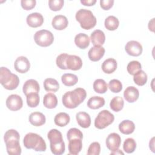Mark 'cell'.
<instances>
[{
  "label": "cell",
  "mask_w": 155,
  "mask_h": 155,
  "mask_svg": "<svg viewBox=\"0 0 155 155\" xmlns=\"http://www.w3.org/2000/svg\"><path fill=\"white\" fill-rule=\"evenodd\" d=\"M40 87L39 83L33 79L26 81L22 87L23 93L25 96H27L28 94L31 93H38Z\"/></svg>",
  "instance_id": "cell-15"
},
{
  "label": "cell",
  "mask_w": 155,
  "mask_h": 155,
  "mask_svg": "<svg viewBox=\"0 0 155 155\" xmlns=\"http://www.w3.org/2000/svg\"><path fill=\"white\" fill-rule=\"evenodd\" d=\"M76 45L81 49H85L90 45V38L85 33H80L76 35L74 38Z\"/></svg>",
  "instance_id": "cell-23"
},
{
  "label": "cell",
  "mask_w": 155,
  "mask_h": 155,
  "mask_svg": "<svg viewBox=\"0 0 155 155\" xmlns=\"http://www.w3.org/2000/svg\"><path fill=\"white\" fill-rule=\"evenodd\" d=\"M70 120L69 115L64 112H61L58 113L54 119L55 124L59 127H62L67 125Z\"/></svg>",
  "instance_id": "cell-28"
},
{
  "label": "cell",
  "mask_w": 155,
  "mask_h": 155,
  "mask_svg": "<svg viewBox=\"0 0 155 155\" xmlns=\"http://www.w3.org/2000/svg\"><path fill=\"white\" fill-rule=\"evenodd\" d=\"M64 4V0H50L48 1L49 8L54 12L60 10L62 8Z\"/></svg>",
  "instance_id": "cell-41"
},
{
  "label": "cell",
  "mask_w": 155,
  "mask_h": 155,
  "mask_svg": "<svg viewBox=\"0 0 155 155\" xmlns=\"http://www.w3.org/2000/svg\"><path fill=\"white\" fill-rule=\"evenodd\" d=\"M114 4L113 0H101L100 1V5L101 7L105 10H108L111 8Z\"/></svg>",
  "instance_id": "cell-44"
},
{
  "label": "cell",
  "mask_w": 155,
  "mask_h": 155,
  "mask_svg": "<svg viewBox=\"0 0 155 155\" xmlns=\"http://www.w3.org/2000/svg\"><path fill=\"white\" fill-rule=\"evenodd\" d=\"M142 65L137 61H132L128 63L127 67V70L128 73L131 75H134L138 71L140 70Z\"/></svg>",
  "instance_id": "cell-37"
},
{
  "label": "cell",
  "mask_w": 155,
  "mask_h": 155,
  "mask_svg": "<svg viewBox=\"0 0 155 155\" xmlns=\"http://www.w3.org/2000/svg\"><path fill=\"white\" fill-rule=\"evenodd\" d=\"M0 82L5 89L13 90L18 87L19 79L16 74L12 73L7 67H1L0 68Z\"/></svg>",
  "instance_id": "cell-5"
},
{
  "label": "cell",
  "mask_w": 155,
  "mask_h": 155,
  "mask_svg": "<svg viewBox=\"0 0 155 155\" xmlns=\"http://www.w3.org/2000/svg\"><path fill=\"white\" fill-rule=\"evenodd\" d=\"M154 18H153L148 23V28L151 31H154Z\"/></svg>",
  "instance_id": "cell-46"
},
{
  "label": "cell",
  "mask_w": 155,
  "mask_h": 155,
  "mask_svg": "<svg viewBox=\"0 0 155 155\" xmlns=\"http://www.w3.org/2000/svg\"><path fill=\"white\" fill-rule=\"evenodd\" d=\"M67 137L68 140L74 138H79L82 139L83 134L79 129L76 128H71L67 131Z\"/></svg>",
  "instance_id": "cell-39"
},
{
  "label": "cell",
  "mask_w": 155,
  "mask_h": 155,
  "mask_svg": "<svg viewBox=\"0 0 155 155\" xmlns=\"http://www.w3.org/2000/svg\"><path fill=\"white\" fill-rule=\"evenodd\" d=\"M34 40L36 44L41 47H48L54 41L52 33L47 30H41L36 31L34 35Z\"/></svg>",
  "instance_id": "cell-8"
},
{
  "label": "cell",
  "mask_w": 155,
  "mask_h": 155,
  "mask_svg": "<svg viewBox=\"0 0 155 155\" xmlns=\"http://www.w3.org/2000/svg\"><path fill=\"white\" fill-rule=\"evenodd\" d=\"M26 21L30 27L36 28L42 25L44 22V18L41 13L35 12L30 13L27 16Z\"/></svg>",
  "instance_id": "cell-14"
},
{
  "label": "cell",
  "mask_w": 155,
  "mask_h": 155,
  "mask_svg": "<svg viewBox=\"0 0 155 155\" xmlns=\"http://www.w3.org/2000/svg\"><path fill=\"white\" fill-rule=\"evenodd\" d=\"M76 118L78 125L84 128H87L90 126L91 117L90 115L84 111H81L76 114Z\"/></svg>",
  "instance_id": "cell-22"
},
{
  "label": "cell",
  "mask_w": 155,
  "mask_h": 155,
  "mask_svg": "<svg viewBox=\"0 0 155 155\" xmlns=\"http://www.w3.org/2000/svg\"><path fill=\"white\" fill-rule=\"evenodd\" d=\"M124 105V101L122 97L115 96L110 101V106L112 110L115 112H118L120 111Z\"/></svg>",
  "instance_id": "cell-33"
},
{
  "label": "cell",
  "mask_w": 155,
  "mask_h": 155,
  "mask_svg": "<svg viewBox=\"0 0 155 155\" xmlns=\"http://www.w3.org/2000/svg\"><path fill=\"white\" fill-rule=\"evenodd\" d=\"M15 69L20 73L27 72L30 67V63L28 59L25 56H19L16 58L14 63Z\"/></svg>",
  "instance_id": "cell-12"
},
{
  "label": "cell",
  "mask_w": 155,
  "mask_h": 155,
  "mask_svg": "<svg viewBox=\"0 0 155 155\" xmlns=\"http://www.w3.org/2000/svg\"><path fill=\"white\" fill-rule=\"evenodd\" d=\"M51 24L54 29L57 30H62L68 26V21L66 16L62 15H58L53 18Z\"/></svg>",
  "instance_id": "cell-17"
},
{
  "label": "cell",
  "mask_w": 155,
  "mask_h": 155,
  "mask_svg": "<svg viewBox=\"0 0 155 155\" xmlns=\"http://www.w3.org/2000/svg\"><path fill=\"white\" fill-rule=\"evenodd\" d=\"M62 82L67 87L73 86L78 81V76L71 73H65L61 76Z\"/></svg>",
  "instance_id": "cell-31"
},
{
  "label": "cell",
  "mask_w": 155,
  "mask_h": 155,
  "mask_svg": "<svg viewBox=\"0 0 155 155\" xmlns=\"http://www.w3.org/2000/svg\"><path fill=\"white\" fill-rule=\"evenodd\" d=\"M90 39L94 46H101L105 42V36L102 30H96L92 32Z\"/></svg>",
  "instance_id": "cell-21"
},
{
  "label": "cell",
  "mask_w": 155,
  "mask_h": 155,
  "mask_svg": "<svg viewBox=\"0 0 155 155\" xmlns=\"http://www.w3.org/2000/svg\"><path fill=\"white\" fill-rule=\"evenodd\" d=\"M81 4L85 6H92L96 2V0H81Z\"/></svg>",
  "instance_id": "cell-45"
},
{
  "label": "cell",
  "mask_w": 155,
  "mask_h": 155,
  "mask_svg": "<svg viewBox=\"0 0 155 155\" xmlns=\"http://www.w3.org/2000/svg\"><path fill=\"white\" fill-rule=\"evenodd\" d=\"M19 134L14 130H7L4 136V140L6 145L7 151L10 155H19L21 154V147L19 144Z\"/></svg>",
  "instance_id": "cell-2"
},
{
  "label": "cell",
  "mask_w": 155,
  "mask_h": 155,
  "mask_svg": "<svg viewBox=\"0 0 155 155\" xmlns=\"http://www.w3.org/2000/svg\"><path fill=\"white\" fill-rule=\"evenodd\" d=\"M65 65L67 69L76 71L81 68L82 61L79 56L68 54L65 61Z\"/></svg>",
  "instance_id": "cell-13"
},
{
  "label": "cell",
  "mask_w": 155,
  "mask_h": 155,
  "mask_svg": "<svg viewBox=\"0 0 155 155\" xmlns=\"http://www.w3.org/2000/svg\"><path fill=\"white\" fill-rule=\"evenodd\" d=\"M136 148V142L133 138H127L124 142L123 149L127 153H133Z\"/></svg>",
  "instance_id": "cell-36"
},
{
  "label": "cell",
  "mask_w": 155,
  "mask_h": 155,
  "mask_svg": "<svg viewBox=\"0 0 155 155\" xmlns=\"http://www.w3.org/2000/svg\"><path fill=\"white\" fill-rule=\"evenodd\" d=\"M81 139L74 138L68 140V151L69 154L76 155L79 153L82 148V142Z\"/></svg>",
  "instance_id": "cell-19"
},
{
  "label": "cell",
  "mask_w": 155,
  "mask_h": 155,
  "mask_svg": "<svg viewBox=\"0 0 155 155\" xmlns=\"http://www.w3.org/2000/svg\"><path fill=\"white\" fill-rule=\"evenodd\" d=\"M68 54L67 53H62L59 54L56 60V63L57 66L62 69V70H67L66 65H65V61L68 57Z\"/></svg>",
  "instance_id": "cell-42"
},
{
  "label": "cell",
  "mask_w": 155,
  "mask_h": 155,
  "mask_svg": "<svg viewBox=\"0 0 155 155\" xmlns=\"http://www.w3.org/2000/svg\"><path fill=\"white\" fill-rule=\"evenodd\" d=\"M30 124L35 127H39L44 125L45 123L46 119L44 114L41 112H33L28 117Z\"/></svg>",
  "instance_id": "cell-20"
},
{
  "label": "cell",
  "mask_w": 155,
  "mask_h": 155,
  "mask_svg": "<svg viewBox=\"0 0 155 155\" xmlns=\"http://www.w3.org/2000/svg\"><path fill=\"white\" fill-rule=\"evenodd\" d=\"M105 48L102 46H94L91 47L88 53L89 59L93 62L99 61L105 54Z\"/></svg>",
  "instance_id": "cell-16"
},
{
  "label": "cell",
  "mask_w": 155,
  "mask_h": 155,
  "mask_svg": "<svg viewBox=\"0 0 155 155\" xmlns=\"http://www.w3.org/2000/svg\"><path fill=\"white\" fill-rule=\"evenodd\" d=\"M43 104L47 108H54L58 104V99L56 96L52 93H47L44 96Z\"/></svg>",
  "instance_id": "cell-25"
},
{
  "label": "cell",
  "mask_w": 155,
  "mask_h": 155,
  "mask_svg": "<svg viewBox=\"0 0 155 155\" xmlns=\"http://www.w3.org/2000/svg\"><path fill=\"white\" fill-rule=\"evenodd\" d=\"M106 146L111 151H114L119 149L120 143V136L116 133H110L106 139Z\"/></svg>",
  "instance_id": "cell-11"
},
{
  "label": "cell",
  "mask_w": 155,
  "mask_h": 155,
  "mask_svg": "<svg viewBox=\"0 0 155 155\" xmlns=\"http://www.w3.org/2000/svg\"><path fill=\"white\" fill-rule=\"evenodd\" d=\"M105 105V99L104 97L101 96H93L91 97L88 102H87V106L93 110L99 109L101 107H103Z\"/></svg>",
  "instance_id": "cell-27"
},
{
  "label": "cell",
  "mask_w": 155,
  "mask_h": 155,
  "mask_svg": "<svg viewBox=\"0 0 155 155\" xmlns=\"http://www.w3.org/2000/svg\"><path fill=\"white\" fill-rule=\"evenodd\" d=\"M135 129L134 122L130 120H124L119 125V131L124 134H130L133 133Z\"/></svg>",
  "instance_id": "cell-26"
},
{
  "label": "cell",
  "mask_w": 155,
  "mask_h": 155,
  "mask_svg": "<svg viewBox=\"0 0 155 155\" xmlns=\"http://www.w3.org/2000/svg\"><path fill=\"white\" fill-rule=\"evenodd\" d=\"M24 147L27 149H33L36 151H45L46 143L39 134L34 133H27L23 139Z\"/></svg>",
  "instance_id": "cell-4"
},
{
  "label": "cell",
  "mask_w": 155,
  "mask_h": 155,
  "mask_svg": "<svg viewBox=\"0 0 155 155\" xmlns=\"http://www.w3.org/2000/svg\"><path fill=\"white\" fill-rule=\"evenodd\" d=\"M76 19L81 25V27L85 30H90L93 28L97 22L96 17L91 11L87 9H80L76 13Z\"/></svg>",
  "instance_id": "cell-6"
},
{
  "label": "cell",
  "mask_w": 155,
  "mask_h": 155,
  "mask_svg": "<svg viewBox=\"0 0 155 155\" xmlns=\"http://www.w3.org/2000/svg\"><path fill=\"white\" fill-rule=\"evenodd\" d=\"M154 137H153L151 139V140L150 141V143H149L150 148H151V150H152L153 152H154Z\"/></svg>",
  "instance_id": "cell-47"
},
{
  "label": "cell",
  "mask_w": 155,
  "mask_h": 155,
  "mask_svg": "<svg viewBox=\"0 0 155 155\" xmlns=\"http://www.w3.org/2000/svg\"><path fill=\"white\" fill-rule=\"evenodd\" d=\"M125 50L128 54L132 56H139L142 53V45L136 41H128L125 46Z\"/></svg>",
  "instance_id": "cell-10"
},
{
  "label": "cell",
  "mask_w": 155,
  "mask_h": 155,
  "mask_svg": "<svg viewBox=\"0 0 155 155\" xmlns=\"http://www.w3.org/2000/svg\"><path fill=\"white\" fill-rule=\"evenodd\" d=\"M36 1L35 0H22L21 4L22 7L26 10H30L33 8L36 5Z\"/></svg>",
  "instance_id": "cell-43"
},
{
  "label": "cell",
  "mask_w": 155,
  "mask_h": 155,
  "mask_svg": "<svg viewBox=\"0 0 155 155\" xmlns=\"http://www.w3.org/2000/svg\"><path fill=\"white\" fill-rule=\"evenodd\" d=\"M101 152V145L99 142H94L91 143L87 151L88 155H99Z\"/></svg>",
  "instance_id": "cell-40"
},
{
  "label": "cell",
  "mask_w": 155,
  "mask_h": 155,
  "mask_svg": "<svg viewBox=\"0 0 155 155\" xmlns=\"http://www.w3.org/2000/svg\"><path fill=\"white\" fill-rule=\"evenodd\" d=\"M23 105L21 97L18 94H11L6 99V106L11 111H18Z\"/></svg>",
  "instance_id": "cell-9"
},
{
  "label": "cell",
  "mask_w": 155,
  "mask_h": 155,
  "mask_svg": "<svg viewBox=\"0 0 155 155\" xmlns=\"http://www.w3.org/2000/svg\"><path fill=\"white\" fill-rule=\"evenodd\" d=\"M94 90L100 94H104L107 92L108 90V85L106 82L102 79H97L94 81L93 85Z\"/></svg>",
  "instance_id": "cell-32"
},
{
  "label": "cell",
  "mask_w": 155,
  "mask_h": 155,
  "mask_svg": "<svg viewBox=\"0 0 155 155\" xmlns=\"http://www.w3.org/2000/svg\"><path fill=\"white\" fill-rule=\"evenodd\" d=\"M104 25L108 30L114 31L118 28L119 21L116 17L114 16H109L105 19Z\"/></svg>",
  "instance_id": "cell-30"
},
{
  "label": "cell",
  "mask_w": 155,
  "mask_h": 155,
  "mask_svg": "<svg viewBox=\"0 0 155 155\" xmlns=\"http://www.w3.org/2000/svg\"><path fill=\"white\" fill-rule=\"evenodd\" d=\"M139 96V90L134 86L128 87L124 92V97L125 99L130 103H133L137 101Z\"/></svg>",
  "instance_id": "cell-18"
},
{
  "label": "cell",
  "mask_w": 155,
  "mask_h": 155,
  "mask_svg": "<svg viewBox=\"0 0 155 155\" xmlns=\"http://www.w3.org/2000/svg\"><path fill=\"white\" fill-rule=\"evenodd\" d=\"M87 92L82 88H77L73 91L66 92L62 96V102L64 107L73 109L76 108L86 98Z\"/></svg>",
  "instance_id": "cell-1"
},
{
  "label": "cell",
  "mask_w": 155,
  "mask_h": 155,
  "mask_svg": "<svg viewBox=\"0 0 155 155\" xmlns=\"http://www.w3.org/2000/svg\"><path fill=\"white\" fill-rule=\"evenodd\" d=\"M117 67V64L116 61L113 58H108L103 62L102 70L107 74H111L116 70Z\"/></svg>",
  "instance_id": "cell-24"
},
{
  "label": "cell",
  "mask_w": 155,
  "mask_h": 155,
  "mask_svg": "<svg viewBox=\"0 0 155 155\" xmlns=\"http://www.w3.org/2000/svg\"><path fill=\"white\" fill-rule=\"evenodd\" d=\"M114 115L108 110H104L100 111L94 120V126L98 129H104L113 122Z\"/></svg>",
  "instance_id": "cell-7"
},
{
  "label": "cell",
  "mask_w": 155,
  "mask_h": 155,
  "mask_svg": "<svg viewBox=\"0 0 155 155\" xmlns=\"http://www.w3.org/2000/svg\"><path fill=\"white\" fill-rule=\"evenodd\" d=\"M110 154H124V153L122 151H121V150L117 149V150H116L114 151H111Z\"/></svg>",
  "instance_id": "cell-48"
},
{
  "label": "cell",
  "mask_w": 155,
  "mask_h": 155,
  "mask_svg": "<svg viewBox=\"0 0 155 155\" xmlns=\"http://www.w3.org/2000/svg\"><path fill=\"white\" fill-rule=\"evenodd\" d=\"M147 74L143 70H139L134 74L133 81L139 86L144 85L147 82Z\"/></svg>",
  "instance_id": "cell-34"
},
{
  "label": "cell",
  "mask_w": 155,
  "mask_h": 155,
  "mask_svg": "<svg viewBox=\"0 0 155 155\" xmlns=\"http://www.w3.org/2000/svg\"><path fill=\"white\" fill-rule=\"evenodd\" d=\"M108 87L111 92L119 93L122 89V84L120 81L114 79L109 82Z\"/></svg>",
  "instance_id": "cell-38"
},
{
  "label": "cell",
  "mask_w": 155,
  "mask_h": 155,
  "mask_svg": "<svg viewBox=\"0 0 155 155\" xmlns=\"http://www.w3.org/2000/svg\"><path fill=\"white\" fill-rule=\"evenodd\" d=\"M44 87L47 91L56 92L59 88V84L55 79L47 78L44 81Z\"/></svg>",
  "instance_id": "cell-29"
},
{
  "label": "cell",
  "mask_w": 155,
  "mask_h": 155,
  "mask_svg": "<svg viewBox=\"0 0 155 155\" xmlns=\"http://www.w3.org/2000/svg\"><path fill=\"white\" fill-rule=\"evenodd\" d=\"M47 137L50 140V147L51 153L54 155H61L64 153L65 147L62 133L57 129L50 130Z\"/></svg>",
  "instance_id": "cell-3"
},
{
  "label": "cell",
  "mask_w": 155,
  "mask_h": 155,
  "mask_svg": "<svg viewBox=\"0 0 155 155\" xmlns=\"http://www.w3.org/2000/svg\"><path fill=\"white\" fill-rule=\"evenodd\" d=\"M27 97V104L28 107L35 108L37 107L40 101V97L37 93H31L28 94Z\"/></svg>",
  "instance_id": "cell-35"
}]
</instances>
